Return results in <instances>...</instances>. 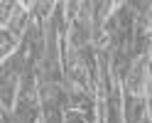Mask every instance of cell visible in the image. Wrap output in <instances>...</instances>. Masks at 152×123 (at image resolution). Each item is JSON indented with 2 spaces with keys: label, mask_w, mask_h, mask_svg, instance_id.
I'll return each instance as SVG.
<instances>
[{
  "label": "cell",
  "mask_w": 152,
  "mask_h": 123,
  "mask_svg": "<svg viewBox=\"0 0 152 123\" xmlns=\"http://www.w3.org/2000/svg\"><path fill=\"white\" fill-rule=\"evenodd\" d=\"M69 123H81V118H76V116H69Z\"/></svg>",
  "instance_id": "cell-1"
}]
</instances>
